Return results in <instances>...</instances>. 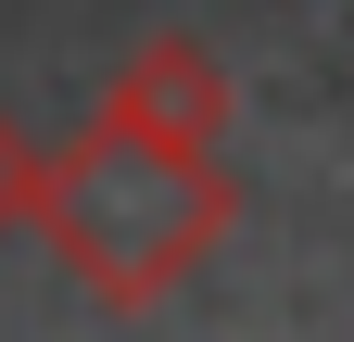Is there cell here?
Segmentation results:
<instances>
[{"label":"cell","instance_id":"obj_2","mask_svg":"<svg viewBox=\"0 0 354 342\" xmlns=\"http://www.w3.org/2000/svg\"><path fill=\"white\" fill-rule=\"evenodd\" d=\"M102 114L140 127V140H165V152H215V140H228V114H241V89H228V64H215L190 26H152L140 51L114 64Z\"/></svg>","mask_w":354,"mask_h":342},{"label":"cell","instance_id":"obj_3","mask_svg":"<svg viewBox=\"0 0 354 342\" xmlns=\"http://www.w3.org/2000/svg\"><path fill=\"white\" fill-rule=\"evenodd\" d=\"M13 190H26V140H13V114H0V228H13Z\"/></svg>","mask_w":354,"mask_h":342},{"label":"cell","instance_id":"obj_1","mask_svg":"<svg viewBox=\"0 0 354 342\" xmlns=\"http://www.w3.org/2000/svg\"><path fill=\"white\" fill-rule=\"evenodd\" d=\"M228 216H241V190H228L215 152H165V140H140L114 114L76 127L64 152H26V190H13V228H38L51 267L114 317L165 305L228 241Z\"/></svg>","mask_w":354,"mask_h":342}]
</instances>
